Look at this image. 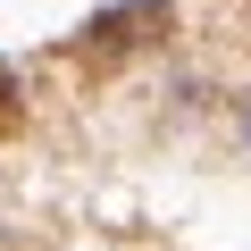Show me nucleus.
Wrapping results in <instances>:
<instances>
[{
	"mask_svg": "<svg viewBox=\"0 0 251 251\" xmlns=\"http://www.w3.org/2000/svg\"><path fill=\"white\" fill-rule=\"evenodd\" d=\"M168 0H117V9H100V17H84L75 25V50H92V59H117V50H134V42H151V34H168Z\"/></svg>",
	"mask_w": 251,
	"mask_h": 251,
	"instance_id": "f257e3e1",
	"label": "nucleus"
},
{
	"mask_svg": "<svg viewBox=\"0 0 251 251\" xmlns=\"http://www.w3.org/2000/svg\"><path fill=\"white\" fill-rule=\"evenodd\" d=\"M17 117V75H9V59H0V126Z\"/></svg>",
	"mask_w": 251,
	"mask_h": 251,
	"instance_id": "f03ea898",
	"label": "nucleus"
},
{
	"mask_svg": "<svg viewBox=\"0 0 251 251\" xmlns=\"http://www.w3.org/2000/svg\"><path fill=\"white\" fill-rule=\"evenodd\" d=\"M243 143H251V100H243Z\"/></svg>",
	"mask_w": 251,
	"mask_h": 251,
	"instance_id": "7ed1b4c3",
	"label": "nucleus"
}]
</instances>
